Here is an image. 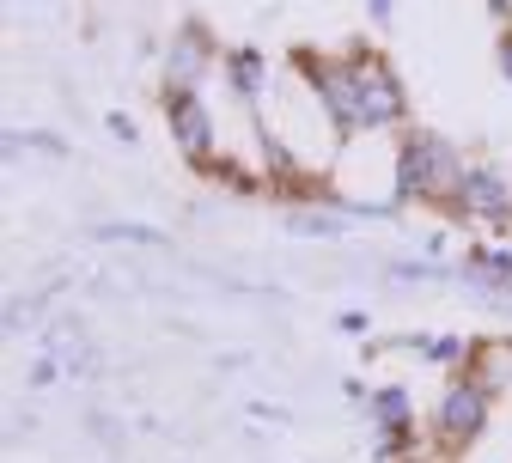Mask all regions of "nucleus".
I'll return each mask as SVG.
<instances>
[{"mask_svg": "<svg viewBox=\"0 0 512 463\" xmlns=\"http://www.w3.org/2000/svg\"><path fill=\"white\" fill-rule=\"evenodd\" d=\"M384 7H391V0H378V13H384Z\"/></svg>", "mask_w": 512, "mask_h": 463, "instance_id": "nucleus-6", "label": "nucleus"}, {"mask_svg": "<svg viewBox=\"0 0 512 463\" xmlns=\"http://www.w3.org/2000/svg\"><path fill=\"white\" fill-rule=\"evenodd\" d=\"M506 68H512V49H506Z\"/></svg>", "mask_w": 512, "mask_h": 463, "instance_id": "nucleus-7", "label": "nucleus"}, {"mask_svg": "<svg viewBox=\"0 0 512 463\" xmlns=\"http://www.w3.org/2000/svg\"><path fill=\"white\" fill-rule=\"evenodd\" d=\"M354 110H360V122H391L403 110L391 74H384V68H354Z\"/></svg>", "mask_w": 512, "mask_h": 463, "instance_id": "nucleus-1", "label": "nucleus"}, {"mask_svg": "<svg viewBox=\"0 0 512 463\" xmlns=\"http://www.w3.org/2000/svg\"><path fill=\"white\" fill-rule=\"evenodd\" d=\"M464 202H476V208H500L506 195H500L494 177H464Z\"/></svg>", "mask_w": 512, "mask_h": 463, "instance_id": "nucleus-4", "label": "nucleus"}, {"mask_svg": "<svg viewBox=\"0 0 512 463\" xmlns=\"http://www.w3.org/2000/svg\"><path fill=\"white\" fill-rule=\"evenodd\" d=\"M171 116H177V128H183V147L202 153V147H208V116H202V104H196V98H177Z\"/></svg>", "mask_w": 512, "mask_h": 463, "instance_id": "nucleus-2", "label": "nucleus"}, {"mask_svg": "<svg viewBox=\"0 0 512 463\" xmlns=\"http://www.w3.org/2000/svg\"><path fill=\"white\" fill-rule=\"evenodd\" d=\"M476 421H482V396H476V390H458L452 403H445V427H452V433H470Z\"/></svg>", "mask_w": 512, "mask_h": 463, "instance_id": "nucleus-3", "label": "nucleus"}, {"mask_svg": "<svg viewBox=\"0 0 512 463\" xmlns=\"http://www.w3.org/2000/svg\"><path fill=\"white\" fill-rule=\"evenodd\" d=\"M494 7H500V13H512V0H494Z\"/></svg>", "mask_w": 512, "mask_h": 463, "instance_id": "nucleus-5", "label": "nucleus"}]
</instances>
